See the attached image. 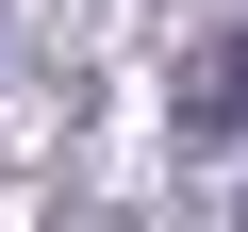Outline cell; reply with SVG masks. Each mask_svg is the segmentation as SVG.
Masks as SVG:
<instances>
[{"mask_svg": "<svg viewBox=\"0 0 248 232\" xmlns=\"http://www.w3.org/2000/svg\"><path fill=\"white\" fill-rule=\"evenodd\" d=\"M182 133H199V149H215V133H248V17L182 66Z\"/></svg>", "mask_w": 248, "mask_h": 232, "instance_id": "cell-1", "label": "cell"}]
</instances>
